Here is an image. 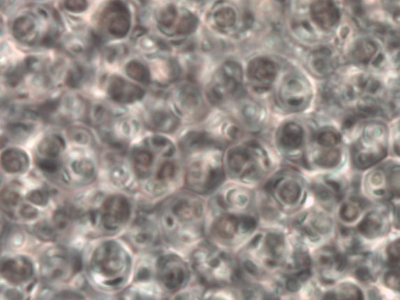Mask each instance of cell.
I'll return each mask as SVG.
<instances>
[{
    "label": "cell",
    "mask_w": 400,
    "mask_h": 300,
    "mask_svg": "<svg viewBox=\"0 0 400 300\" xmlns=\"http://www.w3.org/2000/svg\"><path fill=\"white\" fill-rule=\"evenodd\" d=\"M262 226L255 190L231 183L208 199L206 239L217 248L236 255Z\"/></svg>",
    "instance_id": "obj_1"
},
{
    "label": "cell",
    "mask_w": 400,
    "mask_h": 300,
    "mask_svg": "<svg viewBox=\"0 0 400 300\" xmlns=\"http://www.w3.org/2000/svg\"><path fill=\"white\" fill-rule=\"evenodd\" d=\"M84 191L71 197L78 212L77 240L86 244L122 236L136 215L137 198L115 190Z\"/></svg>",
    "instance_id": "obj_2"
},
{
    "label": "cell",
    "mask_w": 400,
    "mask_h": 300,
    "mask_svg": "<svg viewBox=\"0 0 400 300\" xmlns=\"http://www.w3.org/2000/svg\"><path fill=\"white\" fill-rule=\"evenodd\" d=\"M294 246L288 228L262 226L236 253L239 281L271 285L282 275Z\"/></svg>",
    "instance_id": "obj_3"
},
{
    "label": "cell",
    "mask_w": 400,
    "mask_h": 300,
    "mask_svg": "<svg viewBox=\"0 0 400 300\" xmlns=\"http://www.w3.org/2000/svg\"><path fill=\"white\" fill-rule=\"evenodd\" d=\"M82 256L86 282L94 291L116 296L131 285L136 255L121 237L88 242Z\"/></svg>",
    "instance_id": "obj_4"
},
{
    "label": "cell",
    "mask_w": 400,
    "mask_h": 300,
    "mask_svg": "<svg viewBox=\"0 0 400 300\" xmlns=\"http://www.w3.org/2000/svg\"><path fill=\"white\" fill-rule=\"evenodd\" d=\"M208 198L181 189L157 206V221L166 245L189 252L206 239Z\"/></svg>",
    "instance_id": "obj_5"
},
{
    "label": "cell",
    "mask_w": 400,
    "mask_h": 300,
    "mask_svg": "<svg viewBox=\"0 0 400 300\" xmlns=\"http://www.w3.org/2000/svg\"><path fill=\"white\" fill-rule=\"evenodd\" d=\"M66 199L55 186L13 180L2 187L0 206L6 222L29 232L39 224L50 222Z\"/></svg>",
    "instance_id": "obj_6"
},
{
    "label": "cell",
    "mask_w": 400,
    "mask_h": 300,
    "mask_svg": "<svg viewBox=\"0 0 400 300\" xmlns=\"http://www.w3.org/2000/svg\"><path fill=\"white\" fill-rule=\"evenodd\" d=\"M181 150L186 159L185 189L208 199L224 183L221 148L206 134L195 133L183 139Z\"/></svg>",
    "instance_id": "obj_7"
},
{
    "label": "cell",
    "mask_w": 400,
    "mask_h": 300,
    "mask_svg": "<svg viewBox=\"0 0 400 300\" xmlns=\"http://www.w3.org/2000/svg\"><path fill=\"white\" fill-rule=\"evenodd\" d=\"M39 282L45 287L62 289L77 287L86 281L82 250L75 245L50 243L40 245L35 252Z\"/></svg>",
    "instance_id": "obj_8"
},
{
    "label": "cell",
    "mask_w": 400,
    "mask_h": 300,
    "mask_svg": "<svg viewBox=\"0 0 400 300\" xmlns=\"http://www.w3.org/2000/svg\"><path fill=\"white\" fill-rule=\"evenodd\" d=\"M186 257L198 284L206 290L230 288L239 282L236 255L206 239L192 249Z\"/></svg>",
    "instance_id": "obj_9"
},
{
    "label": "cell",
    "mask_w": 400,
    "mask_h": 300,
    "mask_svg": "<svg viewBox=\"0 0 400 300\" xmlns=\"http://www.w3.org/2000/svg\"><path fill=\"white\" fill-rule=\"evenodd\" d=\"M257 192L264 201L289 222L305 208L309 197L304 179L291 170L278 171L271 176Z\"/></svg>",
    "instance_id": "obj_10"
},
{
    "label": "cell",
    "mask_w": 400,
    "mask_h": 300,
    "mask_svg": "<svg viewBox=\"0 0 400 300\" xmlns=\"http://www.w3.org/2000/svg\"><path fill=\"white\" fill-rule=\"evenodd\" d=\"M224 165L226 176L233 183L252 188L266 182L272 162L268 151L252 141L236 145L227 151Z\"/></svg>",
    "instance_id": "obj_11"
},
{
    "label": "cell",
    "mask_w": 400,
    "mask_h": 300,
    "mask_svg": "<svg viewBox=\"0 0 400 300\" xmlns=\"http://www.w3.org/2000/svg\"><path fill=\"white\" fill-rule=\"evenodd\" d=\"M155 270L156 283L164 295L172 296L188 288L195 278L187 257L169 248L157 253Z\"/></svg>",
    "instance_id": "obj_12"
},
{
    "label": "cell",
    "mask_w": 400,
    "mask_h": 300,
    "mask_svg": "<svg viewBox=\"0 0 400 300\" xmlns=\"http://www.w3.org/2000/svg\"><path fill=\"white\" fill-rule=\"evenodd\" d=\"M2 285L32 293L39 282L36 259L28 252H3L1 261Z\"/></svg>",
    "instance_id": "obj_13"
},
{
    "label": "cell",
    "mask_w": 400,
    "mask_h": 300,
    "mask_svg": "<svg viewBox=\"0 0 400 300\" xmlns=\"http://www.w3.org/2000/svg\"><path fill=\"white\" fill-rule=\"evenodd\" d=\"M242 82L241 66L233 62L224 63L210 83L208 95L210 102L222 103L234 96L241 87Z\"/></svg>",
    "instance_id": "obj_14"
},
{
    "label": "cell",
    "mask_w": 400,
    "mask_h": 300,
    "mask_svg": "<svg viewBox=\"0 0 400 300\" xmlns=\"http://www.w3.org/2000/svg\"><path fill=\"white\" fill-rule=\"evenodd\" d=\"M310 84L303 77L297 75L285 78L278 93L280 103L292 112L303 110L310 103Z\"/></svg>",
    "instance_id": "obj_15"
},
{
    "label": "cell",
    "mask_w": 400,
    "mask_h": 300,
    "mask_svg": "<svg viewBox=\"0 0 400 300\" xmlns=\"http://www.w3.org/2000/svg\"><path fill=\"white\" fill-rule=\"evenodd\" d=\"M276 64L271 59L257 57L252 61L248 69V76L253 87L266 90L269 89L277 77Z\"/></svg>",
    "instance_id": "obj_16"
},
{
    "label": "cell",
    "mask_w": 400,
    "mask_h": 300,
    "mask_svg": "<svg viewBox=\"0 0 400 300\" xmlns=\"http://www.w3.org/2000/svg\"><path fill=\"white\" fill-rule=\"evenodd\" d=\"M304 144L303 127L296 122L285 123L278 131V145L285 155L299 157Z\"/></svg>",
    "instance_id": "obj_17"
},
{
    "label": "cell",
    "mask_w": 400,
    "mask_h": 300,
    "mask_svg": "<svg viewBox=\"0 0 400 300\" xmlns=\"http://www.w3.org/2000/svg\"><path fill=\"white\" fill-rule=\"evenodd\" d=\"M108 93L113 100L121 103H134L144 96V91L138 85L117 76L111 78Z\"/></svg>",
    "instance_id": "obj_18"
},
{
    "label": "cell",
    "mask_w": 400,
    "mask_h": 300,
    "mask_svg": "<svg viewBox=\"0 0 400 300\" xmlns=\"http://www.w3.org/2000/svg\"><path fill=\"white\" fill-rule=\"evenodd\" d=\"M310 10L313 22L323 30L332 29L338 22V9L331 2L318 1L313 3Z\"/></svg>",
    "instance_id": "obj_19"
},
{
    "label": "cell",
    "mask_w": 400,
    "mask_h": 300,
    "mask_svg": "<svg viewBox=\"0 0 400 300\" xmlns=\"http://www.w3.org/2000/svg\"><path fill=\"white\" fill-rule=\"evenodd\" d=\"M1 165L6 174L22 176L29 170V157L22 150L8 149L2 152Z\"/></svg>",
    "instance_id": "obj_20"
},
{
    "label": "cell",
    "mask_w": 400,
    "mask_h": 300,
    "mask_svg": "<svg viewBox=\"0 0 400 300\" xmlns=\"http://www.w3.org/2000/svg\"><path fill=\"white\" fill-rule=\"evenodd\" d=\"M113 10L108 20V31L113 36L123 38L130 30L131 20L129 13L122 3H113L111 6Z\"/></svg>",
    "instance_id": "obj_21"
},
{
    "label": "cell",
    "mask_w": 400,
    "mask_h": 300,
    "mask_svg": "<svg viewBox=\"0 0 400 300\" xmlns=\"http://www.w3.org/2000/svg\"><path fill=\"white\" fill-rule=\"evenodd\" d=\"M178 102L185 113L198 115L204 108L203 98L199 90L192 85H185L178 93Z\"/></svg>",
    "instance_id": "obj_22"
},
{
    "label": "cell",
    "mask_w": 400,
    "mask_h": 300,
    "mask_svg": "<svg viewBox=\"0 0 400 300\" xmlns=\"http://www.w3.org/2000/svg\"><path fill=\"white\" fill-rule=\"evenodd\" d=\"M211 22L215 28L221 31H230L237 22V13L233 6L221 3L215 6L211 13Z\"/></svg>",
    "instance_id": "obj_23"
},
{
    "label": "cell",
    "mask_w": 400,
    "mask_h": 300,
    "mask_svg": "<svg viewBox=\"0 0 400 300\" xmlns=\"http://www.w3.org/2000/svg\"><path fill=\"white\" fill-rule=\"evenodd\" d=\"M65 150L64 140L59 136L52 135L44 138L37 146L38 158L59 161Z\"/></svg>",
    "instance_id": "obj_24"
},
{
    "label": "cell",
    "mask_w": 400,
    "mask_h": 300,
    "mask_svg": "<svg viewBox=\"0 0 400 300\" xmlns=\"http://www.w3.org/2000/svg\"><path fill=\"white\" fill-rule=\"evenodd\" d=\"M335 59L329 50L322 49L313 52L309 58L310 70L315 75L327 76L335 69Z\"/></svg>",
    "instance_id": "obj_25"
},
{
    "label": "cell",
    "mask_w": 400,
    "mask_h": 300,
    "mask_svg": "<svg viewBox=\"0 0 400 300\" xmlns=\"http://www.w3.org/2000/svg\"><path fill=\"white\" fill-rule=\"evenodd\" d=\"M150 122L153 128L164 132H171L176 129L178 119L171 113L166 110H157L152 113Z\"/></svg>",
    "instance_id": "obj_26"
},
{
    "label": "cell",
    "mask_w": 400,
    "mask_h": 300,
    "mask_svg": "<svg viewBox=\"0 0 400 300\" xmlns=\"http://www.w3.org/2000/svg\"><path fill=\"white\" fill-rule=\"evenodd\" d=\"M376 45L369 40H361L352 51V57L361 63H366L376 55Z\"/></svg>",
    "instance_id": "obj_27"
},
{
    "label": "cell",
    "mask_w": 400,
    "mask_h": 300,
    "mask_svg": "<svg viewBox=\"0 0 400 300\" xmlns=\"http://www.w3.org/2000/svg\"><path fill=\"white\" fill-rule=\"evenodd\" d=\"M127 75L135 81L148 84L150 80V73L146 66L141 62L133 61L127 64L125 69Z\"/></svg>",
    "instance_id": "obj_28"
},
{
    "label": "cell",
    "mask_w": 400,
    "mask_h": 300,
    "mask_svg": "<svg viewBox=\"0 0 400 300\" xmlns=\"http://www.w3.org/2000/svg\"><path fill=\"white\" fill-rule=\"evenodd\" d=\"M35 28L36 24L31 17L22 16L13 24V35L19 38H28L35 31Z\"/></svg>",
    "instance_id": "obj_29"
},
{
    "label": "cell",
    "mask_w": 400,
    "mask_h": 300,
    "mask_svg": "<svg viewBox=\"0 0 400 300\" xmlns=\"http://www.w3.org/2000/svg\"><path fill=\"white\" fill-rule=\"evenodd\" d=\"M178 18V11L176 6L168 5L159 10L157 21L163 28L169 29L174 26Z\"/></svg>",
    "instance_id": "obj_30"
},
{
    "label": "cell",
    "mask_w": 400,
    "mask_h": 300,
    "mask_svg": "<svg viewBox=\"0 0 400 300\" xmlns=\"http://www.w3.org/2000/svg\"><path fill=\"white\" fill-rule=\"evenodd\" d=\"M340 153L337 150L320 151L313 157L315 164L322 168H333L338 164Z\"/></svg>",
    "instance_id": "obj_31"
},
{
    "label": "cell",
    "mask_w": 400,
    "mask_h": 300,
    "mask_svg": "<svg viewBox=\"0 0 400 300\" xmlns=\"http://www.w3.org/2000/svg\"><path fill=\"white\" fill-rule=\"evenodd\" d=\"M382 227V222L379 217L375 213H371L370 215L366 217L359 229L362 233L366 236H373L376 235V233L378 232Z\"/></svg>",
    "instance_id": "obj_32"
},
{
    "label": "cell",
    "mask_w": 400,
    "mask_h": 300,
    "mask_svg": "<svg viewBox=\"0 0 400 300\" xmlns=\"http://www.w3.org/2000/svg\"><path fill=\"white\" fill-rule=\"evenodd\" d=\"M85 77V71L83 66L76 65L69 71L66 76V84L71 88H78Z\"/></svg>",
    "instance_id": "obj_33"
},
{
    "label": "cell",
    "mask_w": 400,
    "mask_h": 300,
    "mask_svg": "<svg viewBox=\"0 0 400 300\" xmlns=\"http://www.w3.org/2000/svg\"><path fill=\"white\" fill-rule=\"evenodd\" d=\"M316 142L323 148H330L339 142V136L335 131L324 130L317 133Z\"/></svg>",
    "instance_id": "obj_34"
},
{
    "label": "cell",
    "mask_w": 400,
    "mask_h": 300,
    "mask_svg": "<svg viewBox=\"0 0 400 300\" xmlns=\"http://www.w3.org/2000/svg\"><path fill=\"white\" fill-rule=\"evenodd\" d=\"M31 131V126L22 123L13 124L9 126L10 136L16 140L24 139L29 135Z\"/></svg>",
    "instance_id": "obj_35"
},
{
    "label": "cell",
    "mask_w": 400,
    "mask_h": 300,
    "mask_svg": "<svg viewBox=\"0 0 400 300\" xmlns=\"http://www.w3.org/2000/svg\"><path fill=\"white\" fill-rule=\"evenodd\" d=\"M69 136L73 143L82 145L90 144L92 138L90 133L83 129H73Z\"/></svg>",
    "instance_id": "obj_36"
},
{
    "label": "cell",
    "mask_w": 400,
    "mask_h": 300,
    "mask_svg": "<svg viewBox=\"0 0 400 300\" xmlns=\"http://www.w3.org/2000/svg\"><path fill=\"white\" fill-rule=\"evenodd\" d=\"M109 113L103 106L97 105L91 111V116L93 121L97 123H101L108 117Z\"/></svg>",
    "instance_id": "obj_37"
},
{
    "label": "cell",
    "mask_w": 400,
    "mask_h": 300,
    "mask_svg": "<svg viewBox=\"0 0 400 300\" xmlns=\"http://www.w3.org/2000/svg\"><path fill=\"white\" fill-rule=\"evenodd\" d=\"M65 8L69 11L79 13L87 8V3L83 0H73L64 2Z\"/></svg>",
    "instance_id": "obj_38"
},
{
    "label": "cell",
    "mask_w": 400,
    "mask_h": 300,
    "mask_svg": "<svg viewBox=\"0 0 400 300\" xmlns=\"http://www.w3.org/2000/svg\"><path fill=\"white\" fill-rule=\"evenodd\" d=\"M341 215L346 221H352V220H355L357 217L358 210L355 206L345 205L343 206Z\"/></svg>",
    "instance_id": "obj_39"
},
{
    "label": "cell",
    "mask_w": 400,
    "mask_h": 300,
    "mask_svg": "<svg viewBox=\"0 0 400 300\" xmlns=\"http://www.w3.org/2000/svg\"><path fill=\"white\" fill-rule=\"evenodd\" d=\"M386 282L392 289L400 290V270L390 273L386 278Z\"/></svg>",
    "instance_id": "obj_40"
},
{
    "label": "cell",
    "mask_w": 400,
    "mask_h": 300,
    "mask_svg": "<svg viewBox=\"0 0 400 300\" xmlns=\"http://www.w3.org/2000/svg\"><path fill=\"white\" fill-rule=\"evenodd\" d=\"M390 183L393 190L400 195V168L393 169L390 176Z\"/></svg>",
    "instance_id": "obj_41"
},
{
    "label": "cell",
    "mask_w": 400,
    "mask_h": 300,
    "mask_svg": "<svg viewBox=\"0 0 400 300\" xmlns=\"http://www.w3.org/2000/svg\"><path fill=\"white\" fill-rule=\"evenodd\" d=\"M389 255L393 262L400 261V241L393 243L390 246Z\"/></svg>",
    "instance_id": "obj_42"
},
{
    "label": "cell",
    "mask_w": 400,
    "mask_h": 300,
    "mask_svg": "<svg viewBox=\"0 0 400 300\" xmlns=\"http://www.w3.org/2000/svg\"><path fill=\"white\" fill-rule=\"evenodd\" d=\"M357 276L359 279L362 280V281H366L370 278L369 271L366 269H359L357 271Z\"/></svg>",
    "instance_id": "obj_43"
},
{
    "label": "cell",
    "mask_w": 400,
    "mask_h": 300,
    "mask_svg": "<svg viewBox=\"0 0 400 300\" xmlns=\"http://www.w3.org/2000/svg\"><path fill=\"white\" fill-rule=\"evenodd\" d=\"M397 144H396V148H397V151L399 152V155H400V126L399 127V129L397 130Z\"/></svg>",
    "instance_id": "obj_44"
}]
</instances>
